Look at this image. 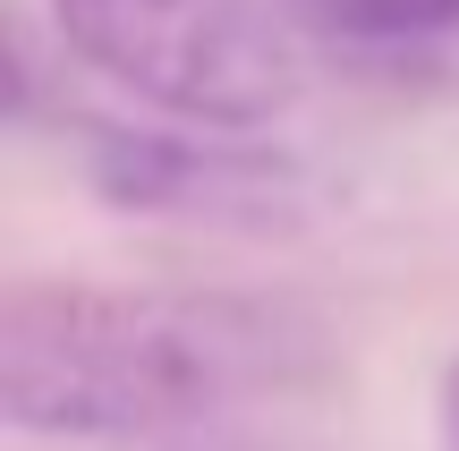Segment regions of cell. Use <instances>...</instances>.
Listing matches in <instances>:
<instances>
[{
  "mask_svg": "<svg viewBox=\"0 0 459 451\" xmlns=\"http://www.w3.org/2000/svg\"><path fill=\"white\" fill-rule=\"evenodd\" d=\"M51 17L102 77L204 128L273 119L315 34L298 0H51Z\"/></svg>",
  "mask_w": 459,
  "mask_h": 451,
  "instance_id": "2",
  "label": "cell"
},
{
  "mask_svg": "<svg viewBox=\"0 0 459 451\" xmlns=\"http://www.w3.org/2000/svg\"><path fill=\"white\" fill-rule=\"evenodd\" d=\"M315 333L230 290L26 282L0 316V418L26 443L170 451L290 392Z\"/></svg>",
  "mask_w": 459,
  "mask_h": 451,
  "instance_id": "1",
  "label": "cell"
},
{
  "mask_svg": "<svg viewBox=\"0 0 459 451\" xmlns=\"http://www.w3.org/2000/svg\"><path fill=\"white\" fill-rule=\"evenodd\" d=\"M451 443H459V375H451Z\"/></svg>",
  "mask_w": 459,
  "mask_h": 451,
  "instance_id": "4",
  "label": "cell"
},
{
  "mask_svg": "<svg viewBox=\"0 0 459 451\" xmlns=\"http://www.w3.org/2000/svg\"><path fill=\"white\" fill-rule=\"evenodd\" d=\"M315 34L341 43H434L459 34V0H298Z\"/></svg>",
  "mask_w": 459,
  "mask_h": 451,
  "instance_id": "3",
  "label": "cell"
}]
</instances>
